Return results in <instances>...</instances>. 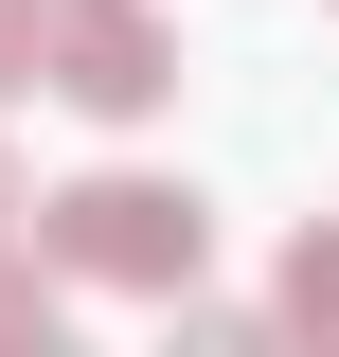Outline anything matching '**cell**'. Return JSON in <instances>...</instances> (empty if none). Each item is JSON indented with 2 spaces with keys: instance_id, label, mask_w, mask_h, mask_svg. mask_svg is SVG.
Masks as SVG:
<instances>
[{
  "instance_id": "1",
  "label": "cell",
  "mask_w": 339,
  "mask_h": 357,
  "mask_svg": "<svg viewBox=\"0 0 339 357\" xmlns=\"http://www.w3.org/2000/svg\"><path fill=\"white\" fill-rule=\"evenodd\" d=\"M36 250H54V286H143V304H179L197 250H214V197L107 161V178H72V197H36Z\"/></svg>"
},
{
  "instance_id": "2",
  "label": "cell",
  "mask_w": 339,
  "mask_h": 357,
  "mask_svg": "<svg viewBox=\"0 0 339 357\" xmlns=\"http://www.w3.org/2000/svg\"><path fill=\"white\" fill-rule=\"evenodd\" d=\"M0 36H18L36 89H72L89 126H143V107L179 89V36L143 18V0H0Z\"/></svg>"
},
{
  "instance_id": "3",
  "label": "cell",
  "mask_w": 339,
  "mask_h": 357,
  "mask_svg": "<svg viewBox=\"0 0 339 357\" xmlns=\"http://www.w3.org/2000/svg\"><path fill=\"white\" fill-rule=\"evenodd\" d=\"M268 321H303V340H339V232L303 215V250H286V286H268Z\"/></svg>"
},
{
  "instance_id": "4",
  "label": "cell",
  "mask_w": 339,
  "mask_h": 357,
  "mask_svg": "<svg viewBox=\"0 0 339 357\" xmlns=\"http://www.w3.org/2000/svg\"><path fill=\"white\" fill-rule=\"evenodd\" d=\"M0 340H54V250H0Z\"/></svg>"
},
{
  "instance_id": "5",
  "label": "cell",
  "mask_w": 339,
  "mask_h": 357,
  "mask_svg": "<svg viewBox=\"0 0 339 357\" xmlns=\"http://www.w3.org/2000/svg\"><path fill=\"white\" fill-rule=\"evenodd\" d=\"M18 215H36V197H18V161H0V232H18Z\"/></svg>"
},
{
  "instance_id": "6",
  "label": "cell",
  "mask_w": 339,
  "mask_h": 357,
  "mask_svg": "<svg viewBox=\"0 0 339 357\" xmlns=\"http://www.w3.org/2000/svg\"><path fill=\"white\" fill-rule=\"evenodd\" d=\"M0 89H18V36H0Z\"/></svg>"
}]
</instances>
